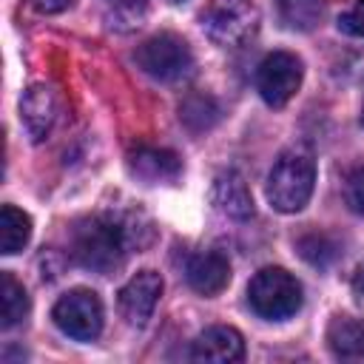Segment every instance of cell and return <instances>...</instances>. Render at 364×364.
<instances>
[{
    "mask_svg": "<svg viewBox=\"0 0 364 364\" xmlns=\"http://www.w3.org/2000/svg\"><path fill=\"white\" fill-rule=\"evenodd\" d=\"M344 202L353 213L364 216V168H350L344 173Z\"/></svg>",
    "mask_w": 364,
    "mask_h": 364,
    "instance_id": "20",
    "label": "cell"
},
{
    "mask_svg": "<svg viewBox=\"0 0 364 364\" xmlns=\"http://www.w3.org/2000/svg\"><path fill=\"white\" fill-rule=\"evenodd\" d=\"M338 28L350 37H364V0H355L341 17H338Z\"/></svg>",
    "mask_w": 364,
    "mask_h": 364,
    "instance_id": "21",
    "label": "cell"
},
{
    "mask_svg": "<svg viewBox=\"0 0 364 364\" xmlns=\"http://www.w3.org/2000/svg\"><path fill=\"white\" fill-rule=\"evenodd\" d=\"M131 233L114 216H88L71 230V256L94 273H114L128 253Z\"/></svg>",
    "mask_w": 364,
    "mask_h": 364,
    "instance_id": "1",
    "label": "cell"
},
{
    "mask_svg": "<svg viewBox=\"0 0 364 364\" xmlns=\"http://www.w3.org/2000/svg\"><path fill=\"white\" fill-rule=\"evenodd\" d=\"M134 60L148 77H154L159 82H176V80H185L193 71V54H191L188 43L176 34L148 37L136 48Z\"/></svg>",
    "mask_w": 364,
    "mask_h": 364,
    "instance_id": "5",
    "label": "cell"
},
{
    "mask_svg": "<svg viewBox=\"0 0 364 364\" xmlns=\"http://www.w3.org/2000/svg\"><path fill=\"white\" fill-rule=\"evenodd\" d=\"M301 85V60L290 51L267 54L256 68V91L270 108L287 105Z\"/></svg>",
    "mask_w": 364,
    "mask_h": 364,
    "instance_id": "7",
    "label": "cell"
},
{
    "mask_svg": "<svg viewBox=\"0 0 364 364\" xmlns=\"http://www.w3.org/2000/svg\"><path fill=\"white\" fill-rule=\"evenodd\" d=\"M159 296H162V276L156 270H139V273H134L122 284L119 299H117L122 318L128 324H134V327H142L151 318Z\"/></svg>",
    "mask_w": 364,
    "mask_h": 364,
    "instance_id": "8",
    "label": "cell"
},
{
    "mask_svg": "<svg viewBox=\"0 0 364 364\" xmlns=\"http://www.w3.org/2000/svg\"><path fill=\"white\" fill-rule=\"evenodd\" d=\"M74 0H31V6L40 11V14H60L71 6Z\"/></svg>",
    "mask_w": 364,
    "mask_h": 364,
    "instance_id": "22",
    "label": "cell"
},
{
    "mask_svg": "<svg viewBox=\"0 0 364 364\" xmlns=\"http://www.w3.org/2000/svg\"><path fill=\"white\" fill-rule=\"evenodd\" d=\"M26 316H28L26 287L9 270H3V276H0V324L9 330L14 324H20Z\"/></svg>",
    "mask_w": 364,
    "mask_h": 364,
    "instance_id": "17",
    "label": "cell"
},
{
    "mask_svg": "<svg viewBox=\"0 0 364 364\" xmlns=\"http://www.w3.org/2000/svg\"><path fill=\"white\" fill-rule=\"evenodd\" d=\"M128 171L145 185H171L182 173V159L168 148L139 145L128 154Z\"/></svg>",
    "mask_w": 364,
    "mask_h": 364,
    "instance_id": "9",
    "label": "cell"
},
{
    "mask_svg": "<svg viewBox=\"0 0 364 364\" xmlns=\"http://www.w3.org/2000/svg\"><path fill=\"white\" fill-rule=\"evenodd\" d=\"M299 253L313 267H330L333 259L338 256V245L327 233H307L299 239Z\"/></svg>",
    "mask_w": 364,
    "mask_h": 364,
    "instance_id": "19",
    "label": "cell"
},
{
    "mask_svg": "<svg viewBox=\"0 0 364 364\" xmlns=\"http://www.w3.org/2000/svg\"><path fill=\"white\" fill-rule=\"evenodd\" d=\"M279 17L293 31H310L321 20V0H276Z\"/></svg>",
    "mask_w": 364,
    "mask_h": 364,
    "instance_id": "18",
    "label": "cell"
},
{
    "mask_svg": "<svg viewBox=\"0 0 364 364\" xmlns=\"http://www.w3.org/2000/svg\"><path fill=\"white\" fill-rule=\"evenodd\" d=\"M188 284L202 296H216L230 282V262L219 250H199L185 264Z\"/></svg>",
    "mask_w": 364,
    "mask_h": 364,
    "instance_id": "11",
    "label": "cell"
},
{
    "mask_svg": "<svg viewBox=\"0 0 364 364\" xmlns=\"http://www.w3.org/2000/svg\"><path fill=\"white\" fill-rule=\"evenodd\" d=\"M361 122H364V105H361Z\"/></svg>",
    "mask_w": 364,
    "mask_h": 364,
    "instance_id": "25",
    "label": "cell"
},
{
    "mask_svg": "<svg viewBox=\"0 0 364 364\" xmlns=\"http://www.w3.org/2000/svg\"><path fill=\"white\" fill-rule=\"evenodd\" d=\"M199 23L216 46L239 48L259 28V9L253 0H210L199 14Z\"/></svg>",
    "mask_w": 364,
    "mask_h": 364,
    "instance_id": "4",
    "label": "cell"
},
{
    "mask_svg": "<svg viewBox=\"0 0 364 364\" xmlns=\"http://www.w3.org/2000/svg\"><path fill=\"white\" fill-rule=\"evenodd\" d=\"M57 111H60L57 94L43 82L26 88L20 97V119L34 142H43L51 134V128L57 122Z\"/></svg>",
    "mask_w": 364,
    "mask_h": 364,
    "instance_id": "10",
    "label": "cell"
},
{
    "mask_svg": "<svg viewBox=\"0 0 364 364\" xmlns=\"http://www.w3.org/2000/svg\"><path fill=\"white\" fill-rule=\"evenodd\" d=\"M222 117L219 102L210 94H188L179 102V122L191 131V134H202L210 131Z\"/></svg>",
    "mask_w": 364,
    "mask_h": 364,
    "instance_id": "15",
    "label": "cell"
},
{
    "mask_svg": "<svg viewBox=\"0 0 364 364\" xmlns=\"http://www.w3.org/2000/svg\"><path fill=\"white\" fill-rule=\"evenodd\" d=\"M51 318L65 336L77 341H94L102 330V301L94 290L77 287L57 299Z\"/></svg>",
    "mask_w": 364,
    "mask_h": 364,
    "instance_id": "6",
    "label": "cell"
},
{
    "mask_svg": "<svg viewBox=\"0 0 364 364\" xmlns=\"http://www.w3.org/2000/svg\"><path fill=\"white\" fill-rule=\"evenodd\" d=\"M210 199H213L216 210H222L225 216H230L236 222H245L253 216V196H250L247 182L239 171L216 173L213 188H210Z\"/></svg>",
    "mask_w": 364,
    "mask_h": 364,
    "instance_id": "13",
    "label": "cell"
},
{
    "mask_svg": "<svg viewBox=\"0 0 364 364\" xmlns=\"http://www.w3.org/2000/svg\"><path fill=\"white\" fill-rule=\"evenodd\" d=\"M353 290H355L358 301L364 304V262L358 264V270H355V276H353Z\"/></svg>",
    "mask_w": 364,
    "mask_h": 364,
    "instance_id": "23",
    "label": "cell"
},
{
    "mask_svg": "<svg viewBox=\"0 0 364 364\" xmlns=\"http://www.w3.org/2000/svg\"><path fill=\"white\" fill-rule=\"evenodd\" d=\"M114 6H119V9H136V6H142V0H111Z\"/></svg>",
    "mask_w": 364,
    "mask_h": 364,
    "instance_id": "24",
    "label": "cell"
},
{
    "mask_svg": "<svg viewBox=\"0 0 364 364\" xmlns=\"http://www.w3.org/2000/svg\"><path fill=\"white\" fill-rule=\"evenodd\" d=\"M316 182L313 154L304 148L284 151L267 173V202L282 213H296L307 205Z\"/></svg>",
    "mask_w": 364,
    "mask_h": 364,
    "instance_id": "2",
    "label": "cell"
},
{
    "mask_svg": "<svg viewBox=\"0 0 364 364\" xmlns=\"http://www.w3.org/2000/svg\"><path fill=\"white\" fill-rule=\"evenodd\" d=\"M242 355H245V341H242L239 330L225 327V324L208 327L191 344V358L193 361L230 364V361H242Z\"/></svg>",
    "mask_w": 364,
    "mask_h": 364,
    "instance_id": "12",
    "label": "cell"
},
{
    "mask_svg": "<svg viewBox=\"0 0 364 364\" xmlns=\"http://www.w3.org/2000/svg\"><path fill=\"white\" fill-rule=\"evenodd\" d=\"M327 347L338 361L364 364V321L353 316H336L327 324Z\"/></svg>",
    "mask_w": 364,
    "mask_h": 364,
    "instance_id": "14",
    "label": "cell"
},
{
    "mask_svg": "<svg viewBox=\"0 0 364 364\" xmlns=\"http://www.w3.org/2000/svg\"><path fill=\"white\" fill-rule=\"evenodd\" d=\"M247 304L259 318H290L301 307V284L284 267H262L247 284Z\"/></svg>",
    "mask_w": 364,
    "mask_h": 364,
    "instance_id": "3",
    "label": "cell"
},
{
    "mask_svg": "<svg viewBox=\"0 0 364 364\" xmlns=\"http://www.w3.org/2000/svg\"><path fill=\"white\" fill-rule=\"evenodd\" d=\"M31 239V219L14 205L0 208V250L6 256L20 253Z\"/></svg>",
    "mask_w": 364,
    "mask_h": 364,
    "instance_id": "16",
    "label": "cell"
}]
</instances>
